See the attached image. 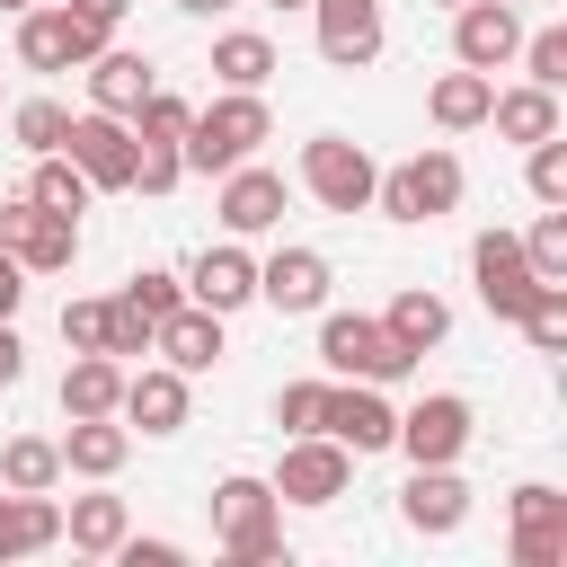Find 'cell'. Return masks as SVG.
I'll list each match as a JSON object with an SVG mask.
<instances>
[{
  "label": "cell",
  "instance_id": "obj_1",
  "mask_svg": "<svg viewBox=\"0 0 567 567\" xmlns=\"http://www.w3.org/2000/svg\"><path fill=\"white\" fill-rule=\"evenodd\" d=\"M266 133H275L266 97H257V89H221L213 106H195V115H186L177 151H186V168H195V177H221V168L257 159V142H266Z\"/></svg>",
  "mask_w": 567,
  "mask_h": 567
},
{
  "label": "cell",
  "instance_id": "obj_2",
  "mask_svg": "<svg viewBox=\"0 0 567 567\" xmlns=\"http://www.w3.org/2000/svg\"><path fill=\"white\" fill-rule=\"evenodd\" d=\"M319 363H328L337 381H381V390L416 372V354H408L381 319H363V310H328V319H319Z\"/></svg>",
  "mask_w": 567,
  "mask_h": 567
},
{
  "label": "cell",
  "instance_id": "obj_3",
  "mask_svg": "<svg viewBox=\"0 0 567 567\" xmlns=\"http://www.w3.org/2000/svg\"><path fill=\"white\" fill-rule=\"evenodd\" d=\"M213 532H221V558H230V567H266V558H284L275 487H266V478H221V487H213Z\"/></svg>",
  "mask_w": 567,
  "mask_h": 567
},
{
  "label": "cell",
  "instance_id": "obj_4",
  "mask_svg": "<svg viewBox=\"0 0 567 567\" xmlns=\"http://www.w3.org/2000/svg\"><path fill=\"white\" fill-rule=\"evenodd\" d=\"M461 159L434 142V151H416V159H399V168H381V186H372V204L390 213V221H443L452 204H461Z\"/></svg>",
  "mask_w": 567,
  "mask_h": 567
},
{
  "label": "cell",
  "instance_id": "obj_5",
  "mask_svg": "<svg viewBox=\"0 0 567 567\" xmlns=\"http://www.w3.org/2000/svg\"><path fill=\"white\" fill-rule=\"evenodd\" d=\"M301 186H310L328 213H372L381 168H372L363 142H346V133H310V142H301Z\"/></svg>",
  "mask_w": 567,
  "mask_h": 567
},
{
  "label": "cell",
  "instance_id": "obj_6",
  "mask_svg": "<svg viewBox=\"0 0 567 567\" xmlns=\"http://www.w3.org/2000/svg\"><path fill=\"white\" fill-rule=\"evenodd\" d=\"M266 487H275V505H337L354 487V452L337 434H292Z\"/></svg>",
  "mask_w": 567,
  "mask_h": 567
},
{
  "label": "cell",
  "instance_id": "obj_7",
  "mask_svg": "<svg viewBox=\"0 0 567 567\" xmlns=\"http://www.w3.org/2000/svg\"><path fill=\"white\" fill-rule=\"evenodd\" d=\"M89 53H106V27L71 18L62 0H35V9H18V62H27V71H80Z\"/></svg>",
  "mask_w": 567,
  "mask_h": 567
},
{
  "label": "cell",
  "instance_id": "obj_8",
  "mask_svg": "<svg viewBox=\"0 0 567 567\" xmlns=\"http://www.w3.org/2000/svg\"><path fill=\"white\" fill-rule=\"evenodd\" d=\"M62 159H71L89 186L124 195V186H133V124H124V115H106V106L71 115V133H62Z\"/></svg>",
  "mask_w": 567,
  "mask_h": 567
},
{
  "label": "cell",
  "instance_id": "obj_9",
  "mask_svg": "<svg viewBox=\"0 0 567 567\" xmlns=\"http://www.w3.org/2000/svg\"><path fill=\"white\" fill-rule=\"evenodd\" d=\"M319 434H337V443L363 461V452H390V434H399V408L381 399V381H328Z\"/></svg>",
  "mask_w": 567,
  "mask_h": 567
},
{
  "label": "cell",
  "instance_id": "obj_10",
  "mask_svg": "<svg viewBox=\"0 0 567 567\" xmlns=\"http://www.w3.org/2000/svg\"><path fill=\"white\" fill-rule=\"evenodd\" d=\"M416 470H434V461H461L470 452V399L461 390H434V399H416L408 416H399V434H390Z\"/></svg>",
  "mask_w": 567,
  "mask_h": 567
},
{
  "label": "cell",
  "instance_id": "obj_11",
  "mask_svg": "<svg viewBox=\"0 0 567 567\" xmlns=\"http://www.w3.org/2000/svg\"><path fill=\"white\" fill-rule=\"evenodd\" d=\"M470 275H478V301H487L496 319H514V310L532 301V284H540L514 230H478V239H470Z\"/></svg>",
  "mask_w": 567,
  "mask_h": 567
},
{
  "label": "cell",
  "instance_id": "obj_12",
  "mask_svg": "<svg viewBox=\"0 0 567 567\" xmlns=\"http://www.w3.org/2000/svg\"><path fill=\"white\" fill-rule=\"evenodd\" d=\"M514 53H523V18H514L505 0H461V9H452V62L505 71Z\"/></svg>",
  "mask_w": 567,
  "mask_h": 567
},
{
  "label": "cell",
  "instance_id": "obj_13",
  "mask_svg": "<svg viewBox=\"0 0 567 567\" xmlns=\"http://www.w3.org/2000/svg\"><path fill=\"white\" fill-rule=\"evenodd\" d=\"M213 213H221V230H230V239H257V230H275V221H284V177H275V168H257V159H239V168H221Z\"/></svg>",
  "mask_w": 567,
  "mask_h": 567
},
{
  "label": "cell",
  "instance_id": "obj_14",
  "mask_svg": "<svg viewBox=\"0 0 567 567\" xmlns=\"http://www.w3.org/2000/svg\"><path fill=\"white\" fill-rule=\"evenodd\" d=\"M310 18H319V53L337 62V71H363V62H381V0H310Z\"/></svg>",
  "mask_w": 567,
  "mask_h": 567
},
{
  "label": "cell",
  "instance_id": "obj_15",
  "mask_svg": "<svg viewBox=\"0 0 567 567\" xmlns=\"http://www.w3.org/2000/svg\"><path fill=\"white\" fill-rule=\"evenodd\" d=\"M257 301L284 310V319L328 310V257H319V248H275V257L257 266Z\"/></svg>",
  "mask_w": 567,
  "mask_h": 567
},
{
  "label": "cell",
  "instance_id": "obj_16",
  "mask_svg": "<svg viewBox=\"0 0 567 567\" xmlns=\"http://www.w3.org/2000/svg\"><path fill=\"white\" fill-rule=\"evenodd\" d=\"M186 372L177 363H142V372H124V399H115V416L124 425H142V434H177L186 425Z\"/></svg>",
  "mask_w": 567,
  "mask_h": 567
},
{
  "label": "cell",
  "instance_id": "obj_17",
  "mask_svg": "<svg viewBox=\"0 0 567 567\" xmlns=\"http://www.w3.org/2000/svg\"><path fill=\"white\" fill-rule=\"evenodd\" d=\"M399 514H408V532H425V540L461 532V523H470V487H461V470H452V461H434V470H408V487H399Z\"/></svg>",
  "mask_w": 567,
  "mask_h": 567
},
{
  "label": "cell",
  "instance_id": "obj_18",
  "mask_svg": "<svg viewBox=\"0 0 567 567\" xmlns=\"http://www.w3.org/2000/svg\"><path fill=\"white\" fill-rule=\"evenodd\" d=\"M186 301H204V310H248L257 301V257L239 248V239H221V248H204L195 266H186Z\"/></svg>",
  "mask_w": 567,
  "mask_h": 567
},
{
  "label": "cell",
  "instance_id": "obj_19",
  "mask_svg": "<svg viewBox=\"0 0 567 567\" xmlns=\"http://www.w3.org/2000/svg\"><path fill=\"white\" fill-rule=\"evenodd\" d=\"M514 558L523 567H558L567 558V496L558 487H514Z\"/></svg>",
  "mask_w": 567,
  "mask_h": 567
},
{
  "label": "cell",
  "instance_id": "obj_20",
  "mask_svg": "<svg viewBox=\"0 0 567 567\" xmlns=\"http://www.w3.org/2000/svg\"><path fill=\"white\" fill-rule=\"evenodd\" d=\"M151 346H159V354H168V363L195 381V372H213V363H221V310H204V301H177V310L151 328Z\"/></svg>",
  "mask_w": 567,
  "mask_h": 567
},
{
  "label": "cell",
  "instance_id": "obj_21",
  "mask_svg": "<svg viewBox=\"0 0 567 567\" xmlns=\"http://www.w3.org/2000/svg\"><path fill=\"white\" fill-rule=\"evenodd\" d=\"M80 71H89V106H106V115H124V124H133V106L159 89L151 53H115V44H106V53H89Z\"/></svg>",
  "mask_w": 567,
  "mask_h": 567
},
{
  "label": "cell",
  "instance_id": "obj_22",
  "mask_svg": "<svg viewBox=\"0 0 567 567\" xmlns=\"http://www.w3.org/2000/svg\"><path fill=\"white\" fill-rule=\"evenodd\" d=\"M133 461V425H115V416H71V434H62V478H115Z\"/></svg>",
  "mask_w": 567,
  "mask_h": 567
},
{
  "label": "cell",
  "instance_id": "obj_23",
  "mask_svg": "<svg viewBox=\"0 0 567 567\" xmlns=\"http://www.w3.org/2000/svg\"><path fill=\"white\" fill-rule=\"evenodd\" d=\"M62 540V505L53 496H27V487H0V567L9 558H35Z\"/></svg>",
  "mask_w": 567,
  "mask_h": 567
},
{
  "label": "cell",
  "instance_id": "obj_24",
  "mask_svg": "<svg viewBox=\"0 0 567 567\" xmlns=\"http://www.w3.org/2000/svg\"><path fill=\"white\" fill-rule=\"evenodd\" d=\"M487 124H496L505 142H523V151H532V142H549V133H558V89H540V80L496 89V97H487Z\"/></svg>",
  "mask_w": 567,
  "mask_h": 567
},
{
  "label": "cell",
  "instance_id": "obj_25",
  "mask_svg": "<svg viewBox=\"0 0 567 567\" xmlns=\"http://www.w3.org/2000/svg\"><path fill=\"white\" fill-rule=\"evenodd\" d=\"M487 97H496V71H443L434 89H425V115L443 124V133H470V124H487Z\"/></svg>",
  "mask_w": 567,
  "mask_h": 567
},
{
  "label": "cell",
  "instance_id": "obj_26",
  "mask_svg": "<svg viewBox=\"0 0 567 567\" xmlns=\"http://www.w3.org/2000/svg\"><path fill=\"white\" fill-rule=\"evenodd\" d=\"M9 257H18V266H27V275H62V266H71V257H80V221H71V213H44V204H35V213H27V230H18V248H9Z\"/></svg>",
  "mask_w": 567,
  "mask_h": 567
},
{
  "label": "cell",
  "instance_id": "obj_27",
  "mask_svg": "<svg viewBox=\"0 0 567 567\" xmlns=\"http://www.w3.org/2000/svg\"><path fill=\"white\" fill-rule=\"evenodd\" d=\"M381 328H390L408 354H425V346H443V337H452V301H443V292H425V284H408V292L381 310Z\"/></svg>",
  "mask_w": 567,
  "mask_h": 567
},
{
  "label": "cell",
  "instance_id": "obj_28",
  "mask_svg": "<svg viewBox=\"0 0 567 567\" xmlns=\"http://www.w3.org/2000/svg\"><path fill=\"white\" fill-rule=\"evenodd\" d=\"M115 399H124V363H115V354H71V372H62V416H115Z\"/></svg>",
  "mask_w": 567,
  "mask_h": 567
},
{
  "label": "cell",
  "instance_id": "obj_29",
  "mask_svg": "<svg viewBox=\"0 0 567 567\" xmlns=\"http://www.w3.org/2000/svg\"><path fill=\"white\" fill-rule=\"evenodd\" d=\"M133 532V514H124V496H71V514H62V540L80 549V558H115V540Z\"/></svg>",
  "mask_w": 567,
  "mask_h": 567
},
{
  "label": "cell",
  "instance_id": "obj_30",
  "mask_svg": "<svg viewBox=\"0 0 567 567\" xmlns=\"http://www.w3.org/2000/svg\"><path fill=\"white\" fill-rule=\"evenodd\" d=\"M0 487L53 496V487H62V443H53V434H9V443H0Z\"/></svg>",
  "mask_w": 567,
  "mask_h": 567
},
{
  "label": "cell",
  "instance_id": "obj_31",
  "mask_svg": "<svg viewBox=\"0 0 567 567\" xmlns=\"http://www.w3.org/2000/svg\"><path fill=\"white\" fill-rule=\"evenodd\" d=\"M213 80H221V89H266V80H275V44H266L257 27H230V35L213 44Z\"/></svg>",
  "mask_w": 567,
  "mask_h": 567
},
{
  "label": "cell",
  "instance_id": "obj_32",
  "mask_svg": "<svg viewBox=\"0 0 567 567\" xmlns=\"http://www.w3.org/2000/svg\"><path fill=\"white\" fill-rule=\"evenodd\" d=\"M89 195H97V186H89V177H80V168H71L62 151H35L27 204H44V213H71V221H80V213H89Z\"/></svg>",
  "mask_w": 567,
  "mask_h": 567
},
{
  "label": "cell",
  "instance_id": "obj_33",
  "mask_svg": "<svg viewBox=\"0 0 567 567\" xmlns=\"http://www.w3.org/2000/svg\"><path fill=\"white\" fill-rule=\"evenodd\" d=\"M514 328H523L540 354H558V346H567V284H532V301L514 310Z\"/></svg>",
  "mask_w": 567,
  "mask_h": 567
},
{
  "label": "cell",
  "instance_id": "obj_34",
  "mask_svg": "<svg viewBox=\"0 0 567 567\" xmlns=\"http://www.w3.org/2000/svg\"><path fill=\"white\" fill-rule=\"evenodd\" d=\"M523 257H532L540 284H567V204H549V213L523 230Z\"/></svg>",
  "mask_w": 567,
  "mask_h": 567
},
{
  "label": "cell",
  "instance_id": "obj_35",
  "mask_svg": "<svg viewBox=\"0 0 567 567\" xmlns=\"http://www.w3.org/2000/svg\"><path fill=\"white\" fill-rule=\"evenodd\" d=\"M9 133H18L27 151H62V133H71V106H53V97H27V106H9Z\"/></svg>",
  "mask_w": 567,
  "mask_h": 567
},
{
  "label": "cell",
  "instance_id": "obj_36",
  "mask_svg": "<svg viewBox=\"0 0 567 567\" xmlns=\"http://www.w3.org/2000/svg\"><path fill=\"white\" fill-rule=\"evenodd\" d=\"M523 80H540V89H567V27H540V35H523Z\"/></svg>",
  "mask_w": 567,
  "mask_h": 567
},
{
  "label": "cell",
  "instance_id": "obj_37",
  "mask_svg": "<svg viewBox=\"0 0 567 567\" xmlns=\"http://www.w3.org/2000/svg\"><path fill=\"white\" fill-rule=\"evenodd\" d=\"M523 186H532V204H567V142H558V133H549V142H532Z\"/></svg>",
  "mask_w": 567,
  "mask_h": 567
},
{
  "label": "cell",
  "instance_id": "obj_38",
  "mask_svg": "<svg viewBox=\"0 0 567 567\" xmlns=\"http://www.w3.org/2000/svg\"><path fill=\"white\" fill-rule=\"evenodd\" d=\"M186 115H195L186 97H168V89H151V97L133 106V142H177V133H186Z\"/></svg>",
  "mask_w": 567,
  "mask_h": 567
},
{
  "label": "cell",
  "instance_id": "obj_39",
  "mask_svg": "<svg viewBox=\"0 0 567 567\" xmlns=\"http://www.w3.org/2000/svg\"><path fill=\"white\" fill-rule=\"evenodd\" d=\"M177 177H186V151L177 142H133V186L142 195H168Z\"/></svg>",
  "mask_w": 567,
  "mask_h": 567
},
{
  "label": "cell",
  "instance_id": "obj_40",
  "mask_svg": "<svg viewBox=\"0 0 567 567\" xmlns=\"http://www.w3.org/2000/svg\"><path fill=\"white\" fill-rule=\"evenodd\" d=\"M124 301H133V310H142V319L159 328V319H168V310L186 301V275H159V266H142V275L124 284Z\"/></svg>",
  "mask_w": 567,
  "mask_h": 567
},
{
  "label": "cell",
  "instance_id": "obj_41",
  "mask_svg": "<svg viewBox=\"0 0 567 567\" xmlns=\"http://www.w3.org/2000/svg\"><path fill=\"white\" fill-rule=\"evenodd\" d=\"M319 408H328V381H284L275 390V425L284 434H319Z\"/></svg>",
  "mask_w": 567,
  "mask_h": 567
},
{
  "label": "cell",
  "instance_id": "obj_42",
  "mask_svg": "<svg viewBox=\"0 0 567 567\" xmlns=\"http://www.w3.org/2000/svg\"><path fill=\"white\" fill-rule=\"evenodd\" d=\"M62 346L71 354H106V301H62Z\"/></svg>",
  "mask_w": 567,
  "mask_h": 567
},
{
  "label": "cell",
  "instance_id": "obj_43",
  "mask_svg": "<svg viewBox=\"0 0 567 567\" xmlns=\"http://www.w3.org/2000/svg\"><path fill=\"white\" fill-rule=\"evenodd\" d=\"M106 354H115V363H124V354H151V319H142L124 292L106 301Z\"/></svg>",
  "mask_w": 567,
  "mask_h": 567
},
{
  "label": "cell",
  "instance_id": "obj_44",
  "mask_svg": "<svg viewBox=\"0 0 567 567\" xmlns=\"http://www.w3.org/2000/svg\"><path fill=\"white\" fill-rule=\"evenodd\" d=\"M115 558H124V567H177L186 549H177V540H133V532H124V540H115Z\"/></svg>",
  "mask_w": 567,
  "mask_h": 567
},
{
  "label": "cell",
  "instance_id": "obj_45",
  "mask_svg": "<svg viewBox=\"0 0 567 567\" xmlns=\"http://www.w3.org/2000/svg\"><path fill=\"white\" fill-rule=\"evenodd\" d=\"M27 284H35V275H27V266H18L9 248H0V319H18V301H27Z\"/></svg>",
  "mask_w": 567,
  "mask_h": 567
},
{
  "label": "cell",
  "instance_id": "obj_46",
  "mask_svg": "<svg viewBox=\"0 0 567 567\" xmlns=\"http://www.w3.org/2000/svg\"><path fill=\"white\" fill-rule=\"evenodd\" d=\"M62 9H71V18H89V27H106V35H115V18H124V9H133V0H62Z\"/></svg>",
  "mask_w": 567,
  "mask_h": 567
},
{
  "label": "cell",
  "instance_id": "obj_47",
  "mask_svg": "<svg viewBox=\"0 0 567 567\" xmlns=\"http://www.w3.org/2000/svg\"><path fill=\"white\" fill-rule=\"evenodd\" d=\"M27 213H35L27 195H0V248H18V230H27Z\"/></svg>",
  "mask_w": 567,
  "mask_h": 567
},
{
  "label": "cell",
  "instance_id": "obj_48",
  "mask_svg": "<svg viewBox=\"0 0 567 567\" xmlns=\"http://www.w3.org/2000/svg\"><path fill=\"white\" fill-rule=\"evenodd\" d=\"M18 372H27V346H18V328H9V319H0V390H9V381H18Z\"/></svg>",
  "mask_w": 567,
  "mask_h": 567
},
{
  "label": "cell",
  "instance_id": "obj_49",
  "mask_svg": "<svg viewBox=\"0 0 567 567\" xmlns=\"http://www.w3.org/2000/svg\"><path fill=\"white\" fill-rule=\"evenodd\" d=\"M186 18H221V9H239V0H177Z\"/></svg>",
  "mask_w": 567,
  "mask_h": 567
},
{
  "label": "cell",
  "instance_id": "obj_50",
  "mask_svg": "<svg viewBox=\"0 0 567 567\" xmlns=\"http://www.w3.org/2000/svg\"><path fill=\"white\" fill-rule=\"evenodd\" d=\"M0 9H9V18H18V9H35V0H0Z\"/></svg>",
  "mask_w": 567,
  "mask_h": 567
},
{
  "label": "cell",
  "instance_id": "obj_51",
  "mask_svg": "<svg viewBox=\"0 0 567 567\" xmlns=\"http://www.w3.org/2000/svg\"><path fill=\"white\" fill-rule=\"evenodd\" d=\"M275 9H310V0H275Z\"/></svg>",
  "mask_w": 567,
  "mask_h": 567
},
{
  "label": "cell",
  "instance_id": "obj_52",
  "mask_svg": "<svg viewBox=\"0 0 567 567\" xmlns=\"http://www.w3.org/2000/svg\"><path fill=\"white\" fill-rule=\"evenodd\" d=\"M443 9H461V0H443Z\"/></svg>",
  "mask_w": 567,
  "mask_h": 567
},
{
  "label": "cell",
  "instance_id": "obj_53",
  "mask_svg": "<svg viewBox=\"0 0 567 567\" xmlns=\"http://www.w3.org/2000/svg\"><path fill=\"white\" fill-rule=\"evenodd\" d=\"M505 9H523V0H505Z\"/></svg>",
  "mask_w": 567,
  "mask_h": 567
}]
</instances>
